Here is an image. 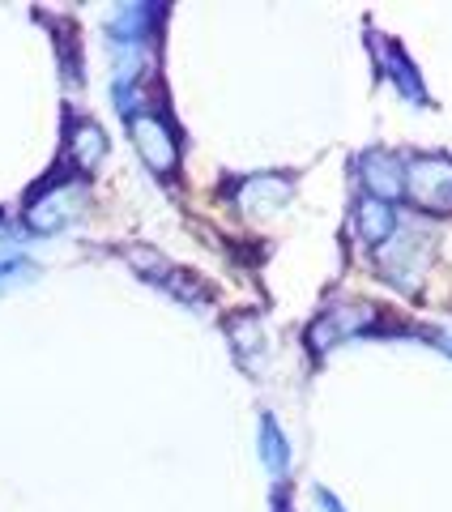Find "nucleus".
<instances>
[{
    "instance_id": "f257e3e1",
    "label": "nucleus",
    "mask_w": 452,
    "mask_h": 512,
    "mask_svg": "<svg viewBox=\"0 0 452 512\" xmlns=\"http://www.w3.org/2000/svg\"><path fill=\"white\" fill-rule=\"evenodd\" d=\"M401 197L423 214H452V158L448 154H414L406 167Z\"/></svg>"
},
{
    "instance_id": "f03ea898",
    "label": "nucleus",
    "mask_w": 452,
    "mask_h": 512,
    "mask_svg": "<svg viewBox=\"0 0 452 512\" xmlns=\"http://www.w3.org/2000/svg\"><path fill=\"white\" fill-rule=\"evenodd\" d=\"M124 124H128V137H133L137 154L145 158V167H150L154 175H163V180H171L175 167H180V141H175V128L145 103L137 111H128Z\"/></svg>"
},
{
    "instance_id": "7ed1b4c3",
    "label": "nucleus",
    "mask_w": 452,
    "mask_h": 512,
    "mask_svg": "<svg viewBox=\"0 0 452 512\" xmlns=\"http://www.w3.org/2000/svg\"><path fill=\"white\" fill-rule=\"evenodd\" d=\"M380 329V308L371 303H350V308H329L312 320L308 329V346L316 355H325L329 346H342L346 338H359V333H376Z\"/></svg>"
},
{
    "instance_id": "20e7f679",
    "label": "nucleus",
    "mask_w": 452,
    "mask_h": 512,
    "mask_svg": "<svg viewBox=\"0 0 452 512\" xmlns=\"http://www.w3.org/2000/svg\"><path fill=\"white\" fill-rule=\"evenodd\" d=\"M82 201H86V184L82 180H64L56 188L39 192V197L26 205V231H35V235L64 231L77 218V210H82Z\"/></svg>"
},
{
    "instance_id": "39448f33",
    "label": "nucleus",
    "mask_w": 452,
    "mask_h": 512,
    "mask_svg": "<svg viewBox=\"0 0 452 512\" xmlns=\"http://www.w3.org/2000/svg\"><path fill=\"white\" fill-rule=\"evenodd\" d=\"M376 261H380L384 278H389L393 286H401V291H414L418 274H423V265H427V239L414 235V231H393L376 248Z\"/></svg>"
},
{
    "instance_id": "423d86ee",
    "label": "nucleus",
    "mask_w": 452,
    "mask_h": 512,
    "mask_svg": "<svg viewBox=\"0 0 452 512\" xmlns=\"http://www.w3.org/2000/svg\"><path fill=\"white\" fill-rule=\"evenodd\" d=\"M141 274H145V282H154V286H163V291H171L175 299H184V303H197V308H205L209 303V291L201 286V278H192L188 269H175V265H167L163 256H154V252H133L128 256Z\"/></svg>"
},
{
    "instance_id": "0eeeda50",
    "label": "nucleus",
    "mask_w": 452,
    "mask_h": 512,
    "mask_svg": "<svg viewBox=\"0 0 452 512\" xmlns=\"http://www.w3.org/2000/svg\"><path fill=\"white\" fill-rule=\"evenodd\" d=\"M158 22H163V9L158 5H124L116 18H111L107 35H111V47H124V52H137V47H145L154 39Z\"/></svg>"
},
{
    "instance_id": "6e6552de",
    "label": "nucleus",
    "mask_w": 452,
    "mask_h": 512,
    "mask_svg": "<svg viewBox=\"0 0 452 512\" xmlns=\"http://www.w3.org/2000/svg\"><path fill=\"white\" fill-rule=\"evenodd\" d=\"M359 171H363V188L367 197H376L384 205L401 201V188H406V175H401V158L389 150H367L359 158Z\"/></svg>"
},
{
    "instance_id": "1a4fd4ad",
    "label": "nucleus",
    "mask_w": 452,
    "mask_h": 512,
    "mask_svg": "<svg viewBox=\"0 0 452 512\" xmlns=\"http://www.w3.org/2000/svg\"><path fill=\"white\" fill-rule=\"evenodd\" d=\"M290 175H244V180L235 184V205L248 214H269L278 210V205H286L290 197Z\"/></svg>"
},
{
    "instance_id": "9d476101",
    "label": "nucleus",
    "mask_w": 452,
    "mask_h": 512,
    "mask_svg": "<svg viewBox=\"0 0 452 512\" xmlns=\"http://www.w3.org/2000/svg\"><path fill=\"white\" fill-rule=\"evenodd\" d=\"M64 154H69V163L77 171L90 175L107 158V133L94 120L77 116V120H69V146H64Z\"/></svg>"
},
{
    "instance_id": "9b49d317",
    "label": "nucleus",
    "mask_w": 452,
    "mask_h": 512,
    "mask_svg": "<svg viewBox=\"0 0 452 512\" xmlns=\"http://www.w3.org/2000/svg\"><path fill=\"white\" fill-rule=\"evenodd\" d=\"M371 47H376V56H380V64H384V69H389V77L397 82V90L406 94L410 103L427 107V90H423V77L414 73V64L406 60V52H401L397 43H389L384 35H376V39H371Z\"/></svg>"
},
{
    "instance_id": "f8f14e48",
    "label": "nucleus",
    "mask_w": 452,
    "mask_h": 512,
    "mask_svg": "<svg viewBox=\"0 0 452 512\" xmlns=\"http://www.w3.org/2000/svg\"><path fill=\"white\" fill-rule=\"evenodd\" d=\"M354 231H359V239H363L367 248H380L384 239L397 231L393 205H384V201H376V197H363L359 205H354Z\"/></svg>"
},
{
    "instance_id": "ddd939ff",
    "label": "nucleus",
    "mask_w": 452,
    "mask_h": 512,
    "mask_svg": "<svg viewBox=\"0 0 452 512\" xmlns=\"http://www.w3.org/2000/svg\"><path fill=\"white\" fill-rule=\"evenodd\" d=\"M261 461L269 466V474H286V461H290V448H286V436L273 414H261Z\"/></svg>"
},
{
    "instance_id": "4468645a",
    "label": "nucleus",
    "mask_w": 452,
    "mask_h": 512,
    "mask_svg": "<svg viewBox=\"0 0 452 512\" xmlns=\"http://www.w3.org/2000/svg\"><path fill=\"white\" fill-rule=\"evenodd\" d=\"M226 333H231V342H235V350H239V359H248L252 350H261V342H265L261 320H256V316H235L231 325H226Z\"/></svg>"
},
{
    "instance_id": "2eb2a0df",
    "label": "nucleus",
    "mask_w": 452,
    "mask_h": 512,
    "mask_svg": "<svg viewBox=\"0 0 452 512\" xmlns=\"http://www.w3.org/2000/svg\"><path fill=\"white\" fill-rule=\"evenodd\" d=\"M39 274V265L35 261H26V256H5L0 261V291H9V286H22Z\"/></svg>"
},
{
    "instance_id": "dca6fc26",
    "label": "nucleus",
    "mask_w": 452,
    "mask_h": 512,
    "mask_svg": "<svg viewBox=\"0 0 452 512\" xmlns=\"http://www.w3.org/2000/svg\"><path fill=\"white\" fill-rule=\"evenodd\" d=\"M316 504H320V508H325V512H342V504H337V500H333V495H329L325 487H320V491H316Z\"/></svg>"
}]
</instances>
